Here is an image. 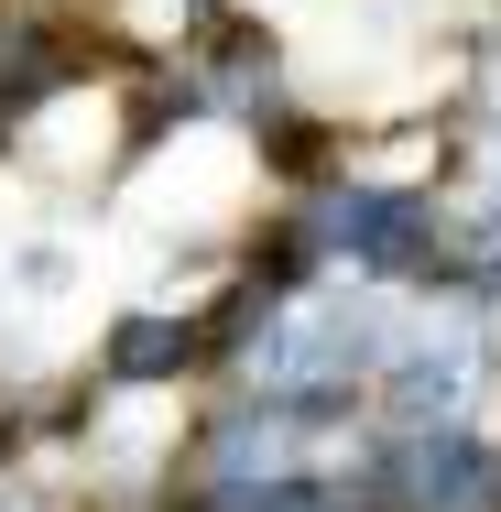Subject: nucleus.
I'll use <instances>...</instances> for the list:
<instances>
[{
	"label": "nucleus",
	"instance_id": "f257e3e1",
	"mask_svg": "<svg viewBox=\"0 0 501 512\" xmlns=\"http://www.w3.org/2000/svg\"><path fill=\"white\" fill-rule=\"evenodd\" d=\"M382 512H501V447L469 425H393L371 458Z\"/></svg>",
	"mask_w": 501,
	"mask_h": 512
},
{
	"label": "nucleus",
	"instance_id": "f03ea898",
	"mask_svg": "<svg viewBox=\"0 0 501 512\" xmlns=\"http://www.w3.org/2000/svg\"><path fill=\"white\" fill-rule=\"evenodd\" d=\"M305 240L316 251H349L360 273H414V262H436V207L414 186H338Z\"/></svg>",
	"mask_w": 501,
	"mask_h": 512
},
{
	"label": "nucleus",
	"instance_id": "7ed1b4c3",
	"mask_svg": "<svg viewBox=\"0 0 501 512\" xmlns=\"http://www.w3.org/2000/svg\"><path fill=\"white\" fill-rule=\"evenodd\" d=\"M403 425H458L469 404V327H436V338H403V360L382 371Z\"/></svg>",
	"mask_w": 501,
	"mask_h": 512
},
{
	"label": "nucleus",
	"instance_id": "20e7f679",
	"mask_svg": "<svg viewBox=\"0 0 501 512\" xmlns=\"http://www.w3.org/2000/svg\"><path fill=\"white\" fill-rule=\"evenodd\" d=\"M186 360H197V327H186V316H120L109 349H99L109 382H175Z\"/></svg>",
	"mask_w": 501,
	"mask_h": 512
},
{
	"label": "nucleus",
	"instance_id": "39448f33",
	"mask_svg": "<svg viewBox=\"0 0 501 512\" xmlns=\"http://www.w3.org/2000/svg\"><path fill=\"white\" fill-rule=\"evenodd\" d=\"M207 512H382L349 480H240V491H207Z\"/></svg>",
	"mask_w": 501,
	"mask_h": 512
},
{
	"label": "nucleus",
	"instance_id": "423d86ee",
	"mask_svg": "<svg viewBox=\"0 0 501 512\" xmlns=\"http://www.w3.org/2000/svg\"><path fill=\"white\" fill-rule=\"evenodd\" d=\"M0 512H33V502H22V491H0Z\"/></svg>",
	"mask_w": 501,
	"mask_h": 512
}]
</instances>
